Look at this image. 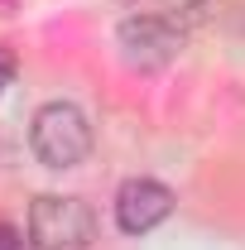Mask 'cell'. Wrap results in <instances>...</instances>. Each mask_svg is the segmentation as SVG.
Instances as JSON below:
<instances>
[{"label": "cell", "instance_id": "1", "mask_svg": "<svg viewBox=\"0 0 245 250\" xmlns=\"http://www.w3.org/2000/svg\"><path fill=\"white\" fill-rule=\"evenodd\" d=\"M29 145L43 168H77L92 154V125L72 101H48L29 125Z\"/></svg>", "mask_w": 245, "mask_h": 250}, {"label": "cell", "instance_id": "4", "mask_svg": "<svg viewBox=\"0 0 245 250\" xmlns=\"http://www.w3.org/2000/svg\"><path fill=\"white\" fill-rule=\"evenodd\" d=\"M168 212H173V192L163 183H154V178H130L116 192V226L125 236L154 231L159 221H168Z\"/></svg>", "mask_w": 245, "mask_h": 250}, {"label": "cell", "instance_id": "3", "mask_svg": "<svg viewBox=\"0 0 245 250\" xmlns=\"http://www.w3.org/2000/svg\"><path fill=\"white\" fill-rule=\"evenodd\" d=\"M116 39H121V53H125L130 67H163V62L178 58V48H183L178 29H173L168 20H159V15H135V20H125Z\"/></svg>", "mask_w": 245, "mask_h": 250}, {"label": "cell", "instance_id": "5", "mask_svg": "<svg viewBox=\"0 0 245 250\" xmlns=\"http://www.w3.org/2000/svg\"><path fill=\"white\" fill-rule=\"evenodd\" d=\"M0 250H29V241H24L15 226H5V221H0Z\"/></svg>", "mask_w": 245, "mask_h": 250}, {"label": "cell", "instance_id": "2", "mask_svg": "<svg viewBox=\"0 0 245 250\" xmlns=\"http://www.w3.org/2000/svg\"><path fill=\"white\" fill-rule=\"evenodd\" d=\"M96 217L82 197L43 192L29 207V246L34 250H92Z\"/></svg>", "mask_w": 245, "mask_h": 250}, {"label": "cell", "instance_id": "6", "mask_svg": "<svg viewBox=\"0 0 245 250\" xmlns=\"http://www.w3.org/2000/svg\"><path fill=\"white\" fill-rule=\"evenodd\" d=\"M15 82V58H10V48H0V92Z\"/></svg>", "mask_w": 245, "mask_h": 250}]
</instances>
